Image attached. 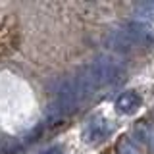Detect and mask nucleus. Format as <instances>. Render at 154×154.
<instances>
[{
	"mask_svg": "<svg viewBox=\"0 0 154 154\" xmlns=\"http://www.w3.org/2000/svg\"><path fill=\"white\" fill-rule=\"evenodd\" d=\"M106 45L114 50H137L154 45V29L141 21H129L116 31H110L106 37Z\"/></svg>",
	"mask_w": 154,
	"mask_h": 154,
	"instance_id": "f257e3e1",
	"label": "nucleus"
},
{
	"mask_svg": "<svg viewBox=\"0 0 154 154\" xmlns=\"http://www.w3.org/2000/svg\"><path fill=\"white\" fill-rule=\"evenodd\" d=\"M77 73L87 83V87L93 93H96L98 89H104V87L114 85L116 81H119V77L123 75V67L112 56H98L91 64L83 66Z\"/></svg>",
	"mask_w": 154,
	"mask_h": 154,
	"instance_id": "f03ea898",
	"label": "nucleus"
},
{
	"mask_svg": "<svg viewBox=\"0 0 154 154\" xmlns=\"http://www.w3.org/2000/svg\"><path fill=\"white\" fill-rule=\"evenodd\" d=\"M112 133H114L112 122L100 114L89 118L83 125V141L87 144H91V146H98L104 141H108Z\"/></svg>",
	"mask_w": 154,
	"mask_h": 154,
	"instance_id": "7ed1b4c3",
	"label": "nucleus"
},
{
	"mask_svg": "<svg viewBox=\"0 0 154 154\" xmlns=\"http://www.w3.org/2000/svg\"><path fill=\"white\" fill-rule=\"evenodd\" d=\"M141 104H143V98L137 91H125L116 100V110L122 116H131L141 108Z\"/></svg>",
	"mask_w": 154,
	"mask_h": 154,
	"instance_id": "20e7f679",
	"label": "nucleus"
},
{
	"mask_svg": "<svg viewBox=\"0 0 154 154\" xmlns=\"http://www.w3.org/2000/svg\"><path fill=\"white\" fill-rule=\"evenodd\" d=\"M135 139L139 143L146 144V148L154 154V119L139 122L137 127H135Z\"/></svg>",
	"mask_w": 154,
	"mask_h": 154,
	"instance_id": "39448f33",
	"label": "nucleus"
},
{
	"mask_svg": "<svg viewBox=\"0 0 154 154\" xmlns=\"http://www.w3.org/2000/svg\"><path fill=\"white\" fill-rule=\"evenodd\" d=\"M119 154H141V148H139V144L135 141L125 139V141L119 144Z\"/></svg>",
	"mask_w": 154,
	"mask_h": 154,
	"instance_id": "423d86ee",
	"label": "nucleus"
},
{
	"mask_svg": "<svg viewBox=\"0 0 154 154\" xmlns=\"http://www.w3.org/2000/svg\"><path fill=\"white\" fill-rule=\"evenodd\" d=\"M38 154H66V152H64V148H62L60 144H54V146H48L45 150H41Z\"/></svg>",
	"mask_w": 154,
	"mask_h": 154,
	"instance_id": "0eeeda50",
	"label": "nucleus"
}]
</instances>
